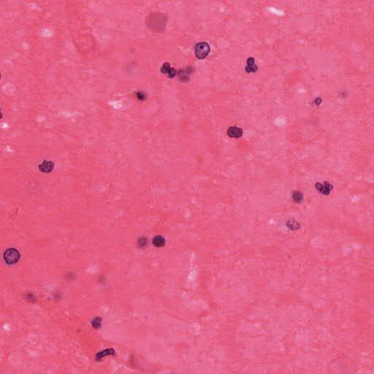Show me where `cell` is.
I'll return each instance as SVG.
<instances>
[{"label":"cell","instance_id":"8fae6325","mask_svg":"<svg viewBox=\"0 0 374 374\" xmlns=\"http://www.w3.org/2000/svg\"><path fill=\"white\" fill-rule=\"evenodd\" d=\"M287 226L290 229L294 230V229H299V224L297 221H294L293 220H289V221H287Z\"/></svg>","mask_w":374,"mask_h":374},{"label":"cell","instance_id":"30bf717a","mask_svg":"<svg viewBox=\"0 0 374 374\" xmlns=\"http://www.w3.org/2000/svg\"><path fill=\"white\" fill-rule=\"evenodd\" d=\"M108 354H114V350L113 349H107V350L103 351L102 352L98 353L97 354V360H99V359H101L103 357H104L105 356L108 355Z\"/></svg>","mask_w":374,"mask_h":374},{"label":"cell","instance_id":"3957f363","mask_svg":"<svg viewBox=\"0 0 374 374\" xmlns=\"http://www.w3.org/2000/svg\"><path fill=\"white\" fill-rule=\"evenodd\" d=\"M315 187L319 191V192L325 195H329L330 191L333 189V186L328 182H325L323 184H322L321 183H316Z\"/></svg>","mask_w":374,"mask_h":374},{"label":"cell","instance_id":"6da1fadb","mask_svg":"<svg viewBox=\"0 0 374 374\" xmlns=\"http://www.w3.org/2000/svg\"><path fill=\"white\" fill-rule=\"evenodd\" d=\"M20 253L17 249L11 248L8 249L4 252V261L8 265H14L16 264L20 260Z\"/></svg>","mask_w":374,"mask_h":374},{"label":"cell","instance_id":"5b68a950","mask_svg":"<svg viewBox=\"0 0 374 374\" xmlns=\"http://www.w3.org/2000/svg\"><path fill=\"white\" fill-rule=\"evenodd\" d=\"M227 135L232 138H239L243 135V129L237 127H230L227 129Z\"/></svg>","mask_w":374,"mask_h":374},{"label":"cell","instance_id":"5bb4252c","mask_svg":"<svg viewBox=\"0 0 374 374\" xmlns=\"http://www.w3.org/2000/svg\"><path fill=\"white\" fill-rule=\"evenodd\" d=\"M101 321H102V319L101 318H95L93 320L92 322V326L94 327V328H100L101 327Z\"/></svg>","mask_w":374,"mask_h":374},{"label":"cell","instance_id":"ba28073f","mask_svg":"<svg viewBox=\"0 0 374 374\" xmlns=\"http://www.w3.org/2000/svg\"><path fill=\"white\" fill-rule=\"evenodd\" d=\"M153 243L156 247H162L165 244V240L162 236H156L153 240Z\"/></svg>","mask_w":374,"mask_h":374},{"label":"cell","instance_id":"8992f818","mask_svg":"<svg viewBox=\"0 0 374 374\" xmlns=\"http://www.w3.org/2000/svg\"><path fill=\"white\" fill-rule=\"evenodd\" d=\"M191 72H192V68L188 67L185 69H181V70H179V72H178V75H179L180 80L186 82L189 80Z\"/></svg>","mask_w":374,"mask_h":374},{"label":"cell","instance_id":"52a82bcc","mask_svg":"<svg viewBox=\"0 0 374 374\" xmlns=\"http://www.w3.org/2000/svg\"><path fill=\"white\" fill-rule=\"evenodd\" d=\"M247 65L246 67V71L249 72H256L258 69V67L254 64V59L253 57H249L247 59Z\"/></svg>","mask_w":374,"mask_h":374},{"label":"cell","instance_id":"9a60e30c","mask_svg":"<svg viewBox=\"0 0 374 374\" xmlns=\"http://www.w3.org/2000/svg\"><path fill=\"white\" fill-rule=\"evenodd\" d=\"M167 75L168 77H170V78H173V77H174L175 76L177 75V71H176V69H175L174 68L171 67L170 69L169 72H168V73L167 74Z\"/></svg>","mask_w":374,"mask_h":374},{"label":"cell","instance_id":"9c48e42d","mask_svg":"<svg viewBox=\"0 0 374 374\" xmlns=\"http://www.w3.org/2000/svg\"><path fill=\"white\" fill-rule=\"evenodd\" d=\"M302 199H303V195H302V192H299V191H294V192H293L292 200H294V202H296V203H300L302 202Z\"/></svg>","mask_w":374,"mask_h":374},{"label":"cell","instance_id":"2e32d148","mask_svg":"<svg viewBox=\"0 0 374 374\" xmlns=\"http://www.w3.org/2000/svg\"><path fill=\"white\" fill-rule=\"evenodd\" d=\"M138 243L140 247L145 246L147 245V239L145 238H140V240H139Z\"/></svg>","mask_w":374,"mask_h":374},{"label":"cell","instance_id":"4fadbf2b","mask_svg":"<svg viewBox=\"0 0 374 374\" xmlns=\"http://www.w3.org/2000/svg\"><path fill=\"white\" fill-rule=\"evenodd\" d=\"M136 97H137V100H141V101H144L147 97V95L145 92L142 91H139L136 93Z\"/></svg>","mask_w":374,"mask_h":374},{"label":"cell","instance_id":"277c9868","mask_svg":"<svg viewBox=\"0 0 374 374\" xmlns=\"http://www.w3.org/2000/svg\"><path fill=\"white\" fill-rule=\"evenodd\" d=\"M54 168V163L51 161H45L43 162L40 165H39V169L41 172L49 173L53 170Z\"/></svg>","mask_w":374,"mask_h":374},{"label":"cell","instance_id":"7a4b0ae2","mask_svg":"<svg viewBox=\"0 0 374 374\" xmlns=\"http://www.w3.org/2000/svg\"><path fill=\"white\" fill-rule=\"evenodd\" d=\"M210 51V45L208 43L202 42V43H198L195 47V53L196 57L199 59H204L209 54Z\"/></svg>","mask_w":374,"mask_h":374},{"label":"cell","instance_id":"7c38bea8","mask_svg":"<svg viewBox=\"0 0 374 374\" xmlns=\"http://www.w3.org/2000/svg\"><path fill=\"white\" fill-rule=\"evenodd\" d=\"M170 68H171V67H170V63L165 62V63H164V64H162V67H161V72L162 74H167L168 72H169V70H170Z\"/></svg>","mask_w":374,"mask_h":374}]
</instances>
